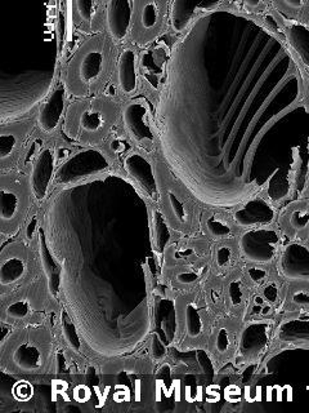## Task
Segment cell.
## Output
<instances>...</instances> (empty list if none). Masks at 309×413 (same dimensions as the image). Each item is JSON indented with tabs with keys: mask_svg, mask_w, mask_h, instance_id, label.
Listing matches in <instances>:
<instances>
[{
	"mask_svg": "<svg viewBox=\"0 0 309 413\" xmlns=\"http://www.w3.org/2000/svg\"><path fill=\"white\" fill-rule=\"evenodd\" d=\"M76 8L82 20L91 23L97 11V0H75Z\"/></svg>",
	"mask_w": 309,
	"mask_h": 413,
	"instance_id": "484cf974",
	"label": "cell"
},
{
	"mask_svg": "<svg viewBox=\"0 0 309 413\" xmlns=\"http://www.w3.org/2000/svg\"><path fill=\"white\" fill-rule=\"evenodd\" d=\"M271 324L265 321H251L242 331L240 352L245 357H254L263 352L270 341Z\"/></svg>",
	"mask_w": 309,
	"mask_h": 413,
	"instance_id": "9c48e42d",
	"label": "cell"
},
{
	"mask_svg": "<svg viewBox=\"0 0 309 413\" xmlns=\"http://www.w3.org/2000/svg\"><path fill=\"white\" fill-rule=\"evenodd\" d=\"M229 346H231V338H229L228 331L226 328L219 329L218 335L215 336L217 352L225 354L229 350Z\"/></svg>",
	"mask_w": 309,
	"mask_h": 413,
	"instance_id": "836d02e7",
	"label": "cell"
},
{
	"mask_svg": "<svg viewBox=\"0 0 309 413\" xmlns=\"http://www.w3.org/2000/svg\"><path fill=\"white\" fill-rule=\"evenodd\" d=\"M142 71H144V77L149 82V85L158 90V87L163 85V77L165 73L163 57L158 56L156 51H151V52L144 54Z\"/></svg>",
	"mask_w": 309,
	"mask_h": 413,
	"instance_id": "e0dca14e",
	"label": "cell"
},
{
	"mask_svg": "<svg viewBox=\"0 0 309 413\" xmlns=\"http://www.w3.org/2000/svg\"><path fill=\"white\" fill-rule=\"evenodd\" d=\"M54 159H56V155L53 149L46 147L39 155L38 161L32 168L30 180L31 192L37 200H43L46 198L49 185L52 181Z\"/></svg>",
	"mask_w": 309,
	"mask_h": 413,
	"instance_id": "52a82bcc",
	"label": "cell"
},
{
	"mask_svg": "<svg viewBox=\"0 0 309 413\" xmlns=\"http://www.w3.org/2000/svg\"><path fill=\"white\" fill-rule=\"evenodd\" d=\"M244 1L246 6H249V7H258L260 3H262V0H241Z\"/></svg>",
	"mask_w": 309,
	"mask_h": 413,
	"instance_id": "60d3db41",
	"label": "cell"
},
{
	"mask_svg": "<svg viewBox=\"0 0 309 413\" xmlns=\"http://www.w3.org/2000/svg\"><path fill=\"white\" fill-rule=\"evenodd\" d=\"M309 225V212L303 209H296L290 216V226L294 230L302 231L307 229Z\"/></svg>",
	"mask_w": 309,
	"mask_h": 413,
	"instance_id": "f1b7e54d",
	"label": "cell"
},
{
	"mask_svg": "<svg viewBox=\"0 0 309 413\" xmlns=\"http://www.w3.org/2000/svg\"><path fill=\"white\" fill-rule=\"evenodd\" d=\"M239 245L245 260L270 265L279 253V234L270 228H253L242 234Z\"/></svg>",
	"mask_w": 309,
	"mask_h": 413,
	"instance_id": "7a4b0ae2",
	"label": "cell"
},
{
	"mask_svg": "<svg viewBox=\"0 0 309 413\" xmlns=\"http://www.w3.org/2000/svg\"><path fill=\"white\" fill-rule=\"evenodd\" d=\"M122 146H125V144L122 141H113V149L116 153H120V152L124 150Z\"/></svg>",
	"mask_w": 309,
	"mask_h": 413,
	"instance_id": "f35d334b",
	"label": "cell"
},
{
	"mask_svg": "<svg viewBox=\"0 0 309 413\" xmlns=\"http://www.w3.org/2000/svg\"><path fill=\"white\" fill-rule=\"evenodd\" d=\"M122 119L129 132L138 142H152L153 132L149 118V109L142 101H134L124 109Z\"/></svg>",
	"mask_w": 309,
	"mask_h": 413,
	"instance_id": "8992f818",
	"label": "cell"
},
{
	"mask_svg": "<svg viewBox=\"0 0 309 413\" xmlns=\"http://www.w3.org/2000/svg\"><path fill=\"white\" fill-rule=\"evenodd\" d=\"M15 146H17V138L12 133H3L0 137L1 159H7L8 156L15 152Z\"/></svg>",
	"mask_w": 309,
	"mask_h": 413,
	"instance_id": "83f0119b",
	"label": "cell"
},
{
	"mask_svg": "<svg viewBox=\"0 0 309 413\" xmlns=\"http://www.w3.org/2000/svg\"><path fill=\"white\" fill-rule=\"evenodd\" d=\"M80 125L87 132H97L103 125V116L96 110H87L80 116Z\"/></svg>",
	"mask_w": 309,
	"mask_h": 413,
	"instance_id": "603a6c76",
	"label": "cell"
},
{
	"mask_svg": "<svg viewBox=\"0 0 309 413\" xmlns=\"http://www.w3.org/2000/svg\"><path fill=\"white\" fill-rule=\"evenodd\" d=\"M222 0H174L172 8V26L181 32L189 26V21L200 11H210Z\"/></svg>",
	"mask_w": 309,
	"mask_h": 413,
	"instance_id": "8fae6325",
	"label": "cell"
},
{
	"mask_svg": "<svg viewBox=\"0 0 309 413\" xmlns=\"http://www.w3.org/2000/svg\"><path fill=\"white\" fill-rule=\"evenodd\" d=\"M248 276H249L250 279L253 281V282H262L265 279V276H267V271L263 270V269L259 268H251L249 269V271H248Z\"/></svg>",
	"mask_w": 309,
	"mask_h": 413,
	"instance_id": "d590c367",
	"label": "cell"
},
{
	"mask_svg": "<svg viewBox=\"0 0 309 413\" xmlns=\"http://www.w3.org/2000/svg\"><path fill=\"white\" fill-rule=\"evenodd\" d=\"M65 107V88L61 85L40 109L39 125L46 133H52L60 124Z\"/></svg>",
	"mask_w": 309,
	"mask_h": 413,
	"instance_id": "7c38bea8",
	"label": "cell"
},
{
	"mask_svg": "<svg viewBox=\"0 0 309 413\" xmlns=\"http://www.w3.org/2000/svg\"><path fill=\"white\" fill-rule=\"evenodd\" d=\"M119 85L125 94L137 91V56L133 49H125L119 60Z\"/></svg>",
	"mask_w": 309,
	"mask_h": 413,
	"instance_id": "5bb4252c",
	"label": "cell"
},
{
	"mask_svg": "<svg viewBox=\"0 0 309 413\" xmlns=\"http://www.w3.org/2000/svg\"><path fill=\"white\" fill-rule=\"evenodd\" d=\"M103 70V54L99 49H92L85 54L79 66V75L85 83H93L99 79Z\"/></svg>",
	"mask_w": 309,
	"mask_h": 413,
	"instance_id": "ac0fdd59",
	"label": "cell"
},
{
	"mask_svg": "<svg viewBox=\"0 0 309 413\" xmlns=\"http://www.w3.org/2000/svg\"><path fill=\"white\" fill-rule=\"evenodd\" d=\"M125 169L136 180L146 194L153 200L158 199V183L150 161L139 154H132L124 161Z\"/></svg>",
	"mask_w": 309,
	"mask_h": 413,
	"instance_id": "ba28073f",
	"label": "cell"
},
{
	"mask_svg": "<svg viewBox=\"0 0 309 413\" xmlns=\"http://www.w3.org/2000/svg\"><path fill=\"white\" fill-rule=\"evenodd\" d=\"M168 199H169V204L172 207L175 218L181 223H186L189 221L187 208L184 206V203L179 199V197L175 195L173 192H168Z\"/></svg>",
	"mask_w": 309,
	"mask_h": 413,
	"instance_id": "d4e9b609",
	"label": "cell"
},
{
	"mask_svg": "<svg viewBox=\"0 0 309 413\" xmlns=\"http://www.w3.org/2000/svg\"><path fill=\"white\" fill-rule=\"evenodd\" d=\"M276 211L268 200L254 197L234 214V220L240 228H263L275 221Z\"/></svg>",
	"mask_w": 309,
	"mask_h": 413,
	"instance_id": "277c9868",
	"label": "cell"
},
{
	"mask_svg": "<svg viewBox=\"0 0 309 413\" xmlns=\"http://www.w3.org/2000/svg\"><path fill=\"white\" fill-rule=\"evenodd\" d=\"M110 167L108 161L99 150H84L65 161L57 171L56 180L58 184H74L88 177L99 175Z\"/></svg>",
	"mask_w": 309,
	"mask_h": 413,
	"instance_id": "3957f363",
	"label": "cell"
},
{
	"mask_svg": "<svg viewBox=\"0 0 309 413\" xmlns=\"http://www.w3.org/2000/svg\"><path fill=\"white\" fill-rule=\"evenodd\" d=\"M302 70L246 16L211 11L175 44L158 107L164 158L194 198L234 208L267 189L279 200L309 145Z\"/></svg>",
	"mask_w": 309,
	"mask_h": 413,
	"instance_id": "6da1fadb",
	"label": "cell"
},
{
	"mask_svg": "<svg viewBox=\"0 0 309 413\" xmlns=\"http://www.w3.org/2000/svg\"><path fill=\"white\" fill-rule=\"evenodd\" d=\"M234 260V251L229 245L219 247L215 252V262L219 268L225 269Z\"/></svg>",
	"mask_w": 309,
	"mask_h": 413,
	"instance_id": "f546056e",
	"label": "cell"
},
{
	"mask_svg": "<svg viewBox=\"0 0 309 413\" xmlns=\"http://www.w3.org/2000/svg\"><path fill=\"white\" fill-rule=\"evenodd\" d=\"M12 359L18 369L31 374L40 368L43 357L35 345L23 344L15 349Z\"/></svg>",
	"mask_w": 309,
	"mask_h": 413,
	"instance_id": "2e32d148",
	"label": "cell"
},
{
	"mask_svg": "<svg viewBox=\"0 0 309 413\" xmlns=\"http://www.w3.org/2000/svg\"><path fill=\"white\" fill-rule=\"evenodd\" d=\"M25 274V265L23 261L17 257L4 259L0 268V281L3 285L13 284L20 281Z\"/></svg>",
	"mask_w": 309,
	"mask_h": 413,
	"instance_id": "d6986e66",
	"label": "cell"
},
{
	"mask_svg": "<svg viewBox=\"0 0 309 413\" xmlns=\"http://www.w3.org/2000/svg\"><path fill=\"white\" fill-rule=\"evenodd\" d=\"M62 323H63L62 328H63V335H65L66 341L72 349H75L76 352H77L82 347V341H80L79 335H77L75 327H74V323L70 321L68 318H63Z\"/></svg>",
	"mask_w": 309,
	"mask_h": 413,
	"instance_id": "4316f807",
	"label": "cell"
},
{
	"mask_svg": "<svg viewBox=\"0 0 309 413\" xmlns=\"http://www.w3.org/2000/svg\"><path fill=\"white\" fill-rule=\"evenodd\" d=\"M158 7L155 1H150L144 6L142 9V15H141V23L144 26V29L150 30L152 27H155L158 23Z\"/></svg>",
	"mask_w": 309,
	"mask_h": 413,
	"instance_id": "cb8c5ba5",
	"label": "cell"
},
{
	"mask_svg": "<svg viewBox=\"0 0 309 413\" xmlns=\"http://www.w3.org/2000/svg\"><path fill=\"white\" fill-rule=\"evenodd\" d=\"M132 23L130 0H108L107 26L110 34L116 40L127 38Z\"/></svg>",
	"mask_w": 309,
	"mask_h": 413,
	"instance_id": "30bf717a",
	"label": "cell"
},
{
	"mask_svg": "<svg viewBox=\"0 0 309 413\" xmlns=\"http://www.w3.org/2000/svg\"><path fill=\"white\" fill-rule=\"evenodd\" d=\"M277 336L284 344L309 345V318L284 321Z\"/></svg>",
	"mask_w": 309,
	"mask_h": 413,
	"instance_id": "4fadbf2b",
	"label": "cell"
},
{
	"mask_svg": "<svg viewBox=\"0 0 309 413\" xmlns=\"http://www.w3.org/2000/svg\"><path fill=\"white\" fill-rule=\"evenodd\" d=\"M264 297L268 300L270 302H275L277 297H279V288L275 284H270L265 290H264Z\"/></svg>",
	"mask_w": 309,
	"mask_h": 413,
	"instance_id": "8d00e7d4",
	"label": "cell"
},
{
	"mask_svg": "<svg viewBox=\"0 0 309 413\" xmlns=\"http://www.w3.org/2000/svg\"><path fill=\"white\" fill-rule=\"evenodd\" d=\"M287 7L293 8V9H299L303 6V0H282Z\"/></svg>",
	"mask_w": 309,
	"mask_h": 413,
	"instance_id": "74e56055",
	"label": "cell"
},
{
	"mask_svg": "<svg viewBox=\"0 0 309 413\" xmlns=\"http://www.w3.org/2000/svg\"><path fill=\"white\" fill-rule=\"evenodd\" d=\"M20 208V198L15 192L1 189V218L3 221L13 220Z\"/></svg>",
	"mask_w": 309,
	"mask_h": 413,
	"instance_id": "44dd1931",
	"label": "cell"
},
{
	"mask_svg": "<svg viewBox=\"0 0 309 413\" xmlns=\"http://www.w3.org/2000/svg\"><path fill=\"white\" fill-rule=\"evenodd\" d=\"M279 270L293 282H309V247L302 243L287 245L279 257Z\"/></svg>",
	"mask_w": 309,
	"mask_h": 413,
	"instance_id": "5b68a950",
	"label": "cell"
},
{
	"mask_svg": "<svg viewBox=\"0 0 309 413\" xmlns=\"http://www.w3.org/2000/svg\"><path fill=\"white\" fill-rule=\"evenodd\" d=\"M295 305L299 307H309V291L307 290H296L291 296Z\"/></svg>",
	"mask_w": 309,
	"mask_h": 413,
	"instance_id": "e575fe53",
	"label": "cell"
},
{
	"mask_svg": "<svg viewBox=\"0 0 309 413\" xmlns=\"http://www.w3.org/2000/svg\"><path fill=\"white\" fill-rule=\"evenodd\" d=\"M206 228L209 230L210 235L215 239H227L231 237L232 229L228 225V222L225 221L218 216H211L206 220Z\"/></svg>",
	"mask_w": 309,
	"mask_h": 413,
	"instance_id": "7402d4cb",
	"label": "cell"
},
{
	"mask_svg": "<svg viewBox=\"0 0 309 413\" xmlns=\"http://www.w3.org/2000/svg\"><path fill=\"white\" fill-rule=\"evenodd\" d=\"M244 296H245V292H244V287L240 281H234L232 283L229 284L228 287V297L231 300L232 305L234 307H240L244 301Z\"/></svg>",
	"mask_w": 309,
	"mask_h": 413,
	"instance_id": "4dcf8cb0",
	"label": "cell"
},
{
	"mask_svg": "<svg viewBox=\"0 0 309 413\" xmlns=\"http://www.w3.org/2000/svg\"><path fill=\"white\" fill-rule=\"evenodd\" d=\"M265 23H267V25L270 23V26H271L272 29H275V30L279 29L277 23H276V21L272 18L271 16H267V17H265Z\"/></svg>",
	"mask_w": 309,
	"mask_h": 413,
	"instance_id": "ab89813d",
	"label": "cell"
},
{
	"mask_svg": "<svg viewBox=\"0 0 309 413\" xmlns=\"http://www.w3.org/2000/svg\"><path fill=\"white\" fill-rule=\"evenodd\" d=\"M29 313V307L25 301H15L12 305H9L7 309V314L9 318L20 321L23 319Z\"/></svg>",
	"mask_w": 309,
	"mask_h": 413,
	"instance_id": "1f68e13d",
	"label": "cell"
},
{
	"mask_svg": "<svg viewBox=\"0 0 309 413\" xmlns=\"http://www.w3.org/2000/svg\"><path fill=\"white\" fill-rule=\"evenodd\" d=\"M12 391H13V397L17 400L27 402L31 398L32 388H31L30 383H27L26 381H20V383H15Z\"/></svg>",
	"mask_w": 309,
	"mask_h": 413,
	"instance_id": "d6a6232c",
	"label": "cell"
},
{
	"mask_svg": "<svg viewBox=\"0 0 309 413\" xmlns=\"http://www.w3.org/2000/svg\"><path fill=\"white\" fill-rule=\"evenodd\" d=\"M184 327L189 338H197L204 331V323L195 302H189L184 307Z\"/></svg>",
	"mask_w": 309,
	"mask_h": 413,
	"instance_id": "ffe728a7",
	"label": "cell"
},
{
	"mask_svg": "<svg viewBox=\"0 0 309 413\" xmlns=\"http://www.w3.org/2000/svg\"><path fill=\"white\" fill-rule=\"evenodd\" d=\"M287 40L299 56L303 65L309 70V27L299 23H287Z\"/></svg>",
	"mask_w": 309,
	"mask_h": 413,
	"instance_id": "9a60e30c",
	"label": "cell"
}]
</instances>
